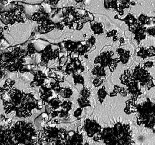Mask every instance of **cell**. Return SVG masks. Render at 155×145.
<instances>
[{
	"label": "cell",
	"instance_id": "cell-1",
	"mask_svg": "<svg viewBox=\"0 0 155 145\" xmlns=\"http://www.w3.org/2000/svg\"><path fill=\"white\" fill-rule=\"evenodd\" d=\"M99 139L107 145H130L132 134L128 125L117 123L112 128H104Z\"/></svg>",
	"mask_w": 155,
	"mask_h": 145
},
{
	"label": "cell",
	"instance_id": "cell-2",
	"mask_svg": "<svg viewBox=\"0 0 155 145\" xmlns=\"http://www.w3.org/2000/svg\"><path fill=\"white\" fill-rule=\"evenodd\" d=\"M138 113L137 123L149 129H153L155 127V102L149 99L136 107Z\"/></svg>",
	"mask_w": 155,
	"mask_h": 145
},
{
	"label": "cell",
	"instance_id": "cell-3",
	"mask_svg": "<svg viewBox=\"0 0 155 145\" xmlns=\"http://www.w3.org/2000/svg\"><path fill=\"white\" fill-rule=\"evenodd\" d=\"M85 131L89 137H92L97 133H100L101 127L95 121L86 120L84 122Z\"/></svg>",
	"mask_w": 155,
	"mask_h": 145
},
{
	"label": "cell",
	"instance_id": "cell-4",
	"mask_svg": "<svg viewBox=\"0 0 155 145\" xmlns=\"http://www.w3.org/2000/svg\"><path fill=\"white\" fill-rule=\"evenodd\" d=\"M82 135H80L76 132H72V136H70L68 134V137L67 140H66V143L67 144H81L82 143Z\"/></svg>",
	"mask_w": 155,
	"mask_h": 145
},
{
	"label": "cell",
	"instance_id": "cell-5",
	"mask_svg": "<svg viewBox=\"0 0 155 145\" xmlns=\"http://www.w3.org/2000/svg\"><path fill=\"white\" fill-rule=\"evenodd\" d=\"M60 95L61 97L65 98H70L73 94V92L70 88H63L60 91Z\"/></svg>",
	"mask_w": 155,
	"mask_h": 145
},
{
	"label": "cell",
	"instance_id": "cell-6",
	"mask_svg": "<svg viewBox=\"0 0 155 145\" xmlns=\"http://www.w3.org/2000/svg\"><path fill=\"white\" fill-rule=\"evenodd\" d=\"M78 102L79 103L81 107H84L85 106L89 105V102L87 100L86 98H80L78 100Z\"/></svg>",
	"mask_w": 155,
	"mask_h": 145
},
{
	"label": "cell",
	"instance_id": "cell-7",
	"mask_svg": "<svg viewBox=\"0 0 155 145\" xmlns=\"http://www.w3.org/2000/svg\"><path fill=\"white\" fill-rule=\"evenodd\" d=\"M82 112V109L81 108H78L74 113L75 117H78L81 115Z\"/></svg>",
	"mask_w": 155,
	"mask_h": 145
}]
</instances>
